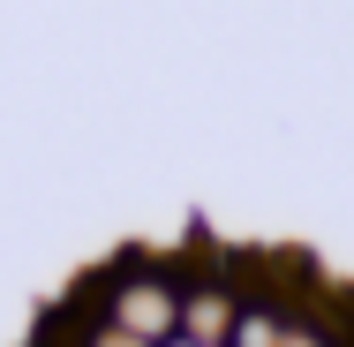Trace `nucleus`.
I'll use <instances>...</instances> for the list:
<instances>
[{"label": "nucleus", "instance_id": "nucleus-1", "mask_svg": "<svg viewBox=\"0 0 354 347\" xmlns=\"http://www.w3.org/2000/svg\"><path fill=\"white\" fill-rule=\"evenodd\" d=\"M106 325L136 347L181 340V279L166 265H121L106 279Z\"/></svg>", "mask_w": 354, "mask_h": 347}, {"label": "nucleus", "instance_id": "nucleus-2", "mask_svg": "<svg viewBox=\"0 0 354 347\" xmlns=\"http://www.w3.org/2000/svg\"><path fill=\"white\" fill-rule=\"evenodd\" d=\"M241 287L234 279H218V272H204V279H181V340L189 347H226L234 340V325H241Z\"/></svg>", "mask_w": 354, "mask_h": 347}, {"label": "nucleus", "instance_id": "nucleus-3", "mask_svg": "<svg viewBox=\"0 0 354 347\" xmlns=\"http://www.w3.org/2000/svg\"><path fill=\"white\" fill-rule=\"evenodd\" d=\"M286 340H294V317H286L279 302L249 294V302H241V325H234V340H226V347H286Z\"/></svg>", "mask_w": 354, "mask_h": 347}]
</instances>
